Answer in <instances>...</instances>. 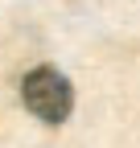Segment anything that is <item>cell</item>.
<instances>
[{"mask_svg": "<svg viewBox=\"0 0 140 148\" xmlns=\"http://www.w3.org/2000/svg\"><path fill=\"white\" fill-rule=\"evenodd\" d=\"M21 99L41 123H66L74 111V86L54 66H33L21 78Z\"/></svg>", "mask_w": 140, "mask_h": 148, "instance_id": "1", "label": "cell"}]
</instances>
